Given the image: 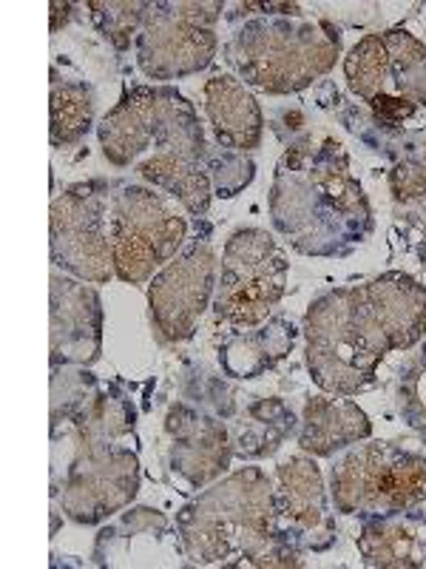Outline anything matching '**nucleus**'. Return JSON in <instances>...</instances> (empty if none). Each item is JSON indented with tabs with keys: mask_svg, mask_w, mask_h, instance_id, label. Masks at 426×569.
Here are the masks:
<instances>
[{
	"mask_svg": "<svg viewBox=\"0 0 426 569\" xmlns=\"http://www.w3.org/2000/svg\"><path fill=\"white\" fill-rule=\"evenodd\" d=\"M169 538V518L149 507H136V510L123 512L114 525L100 532L98 547H94V563L98 567H154V556L142 547L145 543L162 547Z\"/></svg>",
	"mask_w": 426,
	"mask_h": 569,
	"instance_id": "4be33fe9",
	"label": "nucleus"
},
{
	"mask_svg": "<svg viewBox=\"0 0 426 569\" xmlns=\"http://www.w3.org/2000/svg\"><path fill=\"white\" fill-rule=\"evenodd\" d=\"M298 330L291 319L271 317L258 328L233 330L220 345V365L231 379H258L276 368L296 345Z\"/></svg>",
	"mask_w": 426,
	"mask_h": 569,
	"instance_id": "412c9836",
	"label": "nucleus"
},
{
	"mask_svg": "<svg viewBox=\"0 0 426 569\" xmlns=\"http://www.w3.org/2000/svg\"><path fill=\"white\" fill-rule=\"evenodd\" d=\"M120 182H74L52 200L49 246L52 266L83 282L105 284L114 277L111 259V200Z\"/></svg>",
	"mask_w": 426,
	"mask_h": 569,
	"instance_id": "f8f14e48",
	"label": "nucleus"
},
{
	"mask_svg": "<svg viewBox=\"0 0 426 569\" xmlns=\"http://www.w3.org/2000/svg\"><path fill=\"white\" fill-rule=\"evenodd\" d=\"M220 259L207 242H191L149 284V311L156 337L165 345L194 337L202 313L216 297Z\"/></svg>",
	"mask_w": 426,
	"mask_h": 569,
	"instance_id": "ddd939ff",
	"label": "nucleus"
},
{
	"mask_svg": "<svg viewBox=\"0 0 426 569\" xmlns=\"http://www.w3.org/2000/svg\"><path fill=\"white\" fill-rule=\"evenodd\" d=\"M420 202H424V211H426V197H424V200H420Z\"/></svg>",
	"mask_w": 426,
	"mask_h": 569,
	"instance_id": "c756f323",
	"label": "nucleus"
},
{
	"mask_svg": "<svg viewBox=\"0 0 426 569\" xmlns=\"http://www.w3.org/2000/svg\"><path fill=\"white\" fill-rule=\"evenodd\" d=\"M256 166L247 154L240 151H211L207 154V177H211L213 194L216 197H236L253 182Z\"/></svg>",
	"mask_w": 426,
	"mask_h": 569,
	"instance_id": "cd10ccee",
	"label": "nucleus"
},
{
	"mask_svg": "<svg viewBox=\"0 0 426 569\" xmlns=\"http://www.w3.org/2000/svg\"><path fill=\"white\" fill-rule=\"evenodd\" d=\"M49 140L54 149H65L83 140L94 126V91L83 80L60 78L52 69V94H49Z\"/></svg>",
	"mask_w": 426,
	"mask_h": 569,
	"instance_id": "b1692460",
	"label": "nucleus"
},
{
	"mask_svg": "<svg viewBox=\"0 0 426 569\" xmlns=\"http://www.w3.org/2000/svg\"><path fill=\"white\" fill-rule=\"evenodd\" d=\"M302 330L307 370L329 396L362 393L389 353L358 284L322 293L307 308Z\"/></svg>",
	"mask_w": 426,
	"mask_h": 569,
	"instance_id": "423d86ee",
	"label": "nucleus"
},
{
	"mask_svg": "<svg viewBox=\"0 0 426 569\" xmlns=\"http://www.w3.org/2000/svg\"><path fill=\"white\" fill-rule=\"evenodd\" d=\"M276 521L296 550L324 552L336 543V521L322 467L311 456H291L276 467Z\"/></svg>",
	"mask_w": 426,
	"mask_h": 569,
	"instance_id": "4468645a",
	"label": "nucleus"
},
{
	"mask_svg": "<svg viewBox=\"0 0 426 569\" xmlns=\"http://www.w3.org/2000/svg\"><path fill=\"white\" fill-rule=\"evenodd\" d=\"M296 430V416L278 399H258L245 405L240 425L231 430L233 459L253 461L273 456Z\"/></svg>",
	"mask_w": 426,
	"mask_h": 569,
	"instance_id": "5701e85b",
	"label": "nucleus"
},
{
	"mask_svg": "<svg viewBox=\"0 0 426 569\" xmlns=\"http://www.w3.org/2000/svg\"><path fill=\"white\" fill-rule=\"evenodd\" d=\"M187 240L185 217L154 188L120 182L111 200V259L125 284L154 279Z\"/></svg>",
	"mask_w": 426,
	"mask_h": 569,
	"instance_id": "1a4fd4ad",
	"label": "nucleus"
},
{
	"mask_svg": "<svg viewBox=\"0 0 426 569\" xmlns=\"http://www.w3.org/2000/svg\"><path fill=\"white\" fill-rule=\"evenodd\" d=\"M398 413L426 441V345L400 368Z\"/></svg>",
	"mask_w": 426,
	"mask_h": 569,
	"instance_id": "bb28decb",
	"label": "nucleus"
},
{
	"mask_svg": "<svg viewBox=\"0 0 426 569\" xmlns=\"http://www.w3.org/2000/svg\"><path fill=\"white\" fill-rule=\"evenodd\" d=\"M100 149L116 169L162 188L191 217H205L213 186L207 140L194 103L171 86H134L98 126Z\"/></svg>",
	"mask_w": 426,
	"mask_h": 569,
	"instance_id": "f257e3e1",
	"label": "nucleus"
},
{
	"mask_svg": "<svg viewBox=\"0 0 426 569\" xmlns=\"http://www.w3.org/2000/svg\"><path fill=\"white\" fill-rule=\"evenodd\" d=\"M52 368H91L103 353V302L83 279L54 271L49 279Z\"/></svg>",
	"mask_w": 426,
	"mask_h": 569,
	"instance_id": "2eb2a0df",
	"label": "nucleus"
},
{
	"mask_svg": "<svg viewBox=\"0 0 426 569\" xmlns=\"http://www.w3.org/2000/svg\"><path fill=\"white\" fill-rule=\"evenodd\" d=\"M395 202H415L426 197V137L420 146H409L389 171Z\"/></svg>",
	"mask_w": 426,
	"mask_h": 569,
	"instance_id": "c85d7f7f",
	"label": "nucleus"
},
{
	"mask_svg": "<svg viewBox=\"0 0 426 569\" xmlns=\"http://www.w3.org/2000/svg\"><path fill=\"white\" fill-rule=\"evenodd\" d=\"M174 530L194 567H302V550L278 530L273 481L258 467L213 481L176 512Z\"/></svg>",
	"mask_w": 426,
	"mask_h": 569,
	"instance_id": "7ed1b4c3",
	"label": "nucleus"
},
{
	"mask_svg": "<svg viewBox=\"0 0 426 569\" xmlns=\"http://www.w3.org/2000/svg\"><path fill=\"white\" fill-rule=\"evenodd\" d=\"M373 436V421L353 399L311 396L304 405L298 447L311 456H336Z\"/></svg>",
	"mask_w": 426,
	"mask_h": 569,
	"instance_id": "aec40b11",
	"label": "nucleus"
},
{
	"mask_svg": "<svg viewBox=\"0 0 426 569\" xmlns=\"http://www.w3.org/2000/svg\"><path fill=\"white\" fill-rule=\"evenodd\" d=\"M364 563L373 569H413L426 563V510L424 505L413 510L373 516L362 521V532L355 538Z\"/></svg>",
	"mask_w": 426,
	"mask_h": 569,
	"instance_id": "a211bd4d",
	"label": "nucleus"
},
{
	"mask_svg": "<svg viewBox=\"0 0 426 569\" xmlns=\"http://www.w3.org/2000/svg\"><path fill=\"white\" fill-rule=\"evenodd\" d=\"M273 228L307 257H344L373 233V208L333 137L284 151L271 188Z\"/></svg>",
	"mask_w": 426,
	"mask_h": 569,
	"instance_id": "f03ea898",
	"label": "nucleus"
},
{
	"mask_svg": "<svg viewBox=\"0 0 426 569\" xmlns=\"http://www.w3.org/2000/svg\"><path fill=\"white\" fill-rule=\"evenodd\" d=\"M287 271L291 262L271 233L262 228L233 231L222 253L220 282L213 297L216 322H225L233 330L267 322L287 291Z\"/></svg>",
	"mask_w": 426,
	"mask_h": 569,
	"instance_id": "9d476101",
	"label": "nucleus"
},
{
	"mask_svg": "<svg viewBox=\"0 0 426 569\" xmlns=\"http://www.w3.org/2000/svg\"><path fill=\"white\" fill-rule=\"evenodd\" d=\"M205 114L220 149L247 151L258 149L265 134V114L256 98L233 74H213L205 83Z\"/></svg>",
	"mask_w": 426,
	"mask_h": 569,
	"instance_id": "6ab92c4d",
	"label": "nucleus"
},
{
	"mask_svg": "<svg viewBox=\"0 0 426 569\" xmlns=\"http://www.w3.org/2000/svg\"><path fill=\"white\" fill-rule=\"evenodd\" d=\"M91 20H94V27L100 29V34L111 40V43L125 52L131 46V40L140 38L142 23H145V14H149L151 3H105V0H91L89 7Z\"/></svg>",
	"mask_w": 426,
	"mask_h": 569,
	"instance_id": "393cba45",
	"label": "nucleus"
},
{
	"mask_svg": "<svg viewBox=\"0 0 426 569\" xmlns=\"http://www.w3.org/2000/svg\"><path fill=\"white\" fill-rule=\"evenodd\" d=\"M63 436L71 456L63 470H52L54 501L74 525H103L140 492L134 405L98 390L74 419L63 421Z\"/></svg>",
	"mask_w": 426,
	"mask_h": 569,
	"instance_id": "20e7f679",
	"label": "nucleus"
},
{
	"mask_svg": "<svg viewBox=\"0 0 426 569\" xmlns=\"http://www.w3.org/2000/svg\"><path fill=\"white\" fill-rule=\"evenodd\" d=\"M220 0H165L151 3L136 38V66L149 80H180L207 69L216 58Z\"/></svg>",
	"mask_w": 426,
	"mask_h": 569,
	"instance_id": "9b49d317",
	"label": "nucleus"
},
{
	"mask_svg": "<svg viewBox=\"0 0 426 569\" xmlns=\"http://www.w3.org/2000/svg\"><path fill=\"white\" fill-rule=\"evenodd\" d=\"M165 430L171 436V472L187 490L213 485L231 467V430L216 416L176 401L165 416Z\"/></svg>",
	"mask_w": 426,
	"mask_h": 569,
	"instance_id": "dca6fc26",
	"label": "nucleus"
},
{
	"mask_svg": "<svg viewBox=\"0 0 426 569\" xmlns=\"http://www.w3.org/2000/svg\"><path fill=\"white\" fill-rule=\"evenodd\" d=\"M358 288L389 353L409 350L420 342L426 330V284L409 273L389 271Z\"/></svg>",
	"mask_w": 426,
	"mask_h": 569,
	"instance_id": "f3484780",
	"label": "nucleus"
},
{
	"mask_svg": "<svg viewBox=\"0 0 426 569\" xmlns=\"http://www.w3.org/2000/svg\"><path fill=\"white\" fill-rule=\"evenodd\" d=\"M329 498L342 516H389L426 505V459L393 441L364 439L329 467Z\"/></svg>",
	"mask_w": 426,
	"mask_h": 569,
	"instance_id": "0eeeda50",
	"label": "nucleus"
},
{
	"mask_svg": "<svg viewBox=\"0 0 426 569\" xmlns=\"http://www.w3.org/2000/svg\"><path fill=\"white\" fill-rule=\"evenodd\" d=\"M344 74L355 98L369 103L387 129L407 123L426 109V46L407 29L362 38L344 58Z\"/></svg>",
	"mask_w": 426,
	"mask_h": 569,
	"instance_id": "6e6552de",
	"label": "nucleus"
},
{
	"mask_svg": "<svg viewBox=\"0 0 426 569\" xmlns=\"http://www.w3.org/2000/svg\"><path fill=\"white\" fill-rule=\"evenodd\" d=\"M98 390L94 376L85 370L52 368V427L74 419Z\"/></svg>",
	"mask_w": 426,
	"mask_h": 569,
	"instance_id": "a878e982",
	"label": "nucleus"
},
{
	"mask_svg": "<svg viewBox=\"0 0 426 569\" xmlns=\"http://www.w3.org/2000/svg\"><path fill=\"white\" fill-rule=\"evenodd\" d=\"M342 54V34L327 20L302 14H262L225 43L236 78L267 94H296L324 78Z\"/></svg>",
	"mask_w": 426,
	"mask_h": 569,
	"instance_id": "39448f33",
	"label": "nucleus"
}]
</instances>
